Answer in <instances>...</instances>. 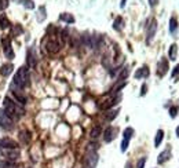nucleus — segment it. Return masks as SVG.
Returning a JSON list of instances; mask_svg holds the SVG:
<instances>
[{
  "instance_id": "obj_18",
  "label": "nucleus",
  "mask_w": 179,
  "mask_h": 168,
  "mask_svg": "<svg viewBox=\"0 0 179 168\" xmlns=\"http://www.w3.org/2000/svg\"><path fill=\"white\" fill-rule=\"evenodd\" d=\"M162 138H164V131L162 129H158L156 134V139H154V146H160V143L162 142Z\"/></svg>"
},
{
  "instance_id": "obj_8",
  "label": "nucleus",
  "mask_w": 179,
  "mask_h": 168,
  "mask_svg": "<svg viewBox=\"0 0 179 168\" xmlns=\"http://www.w3.org/2000/svg\"><path fill=\"white\" fill-rule=\"evenodd\" d=\"M96 162H98V154L95 153V151H90L87 156V159H85V164H87L88 168H95Z\"/></svg>"
},
{
  "instance_id": "obj_19",
  "label": "nucleus",
  "mask_w": 179,
  "mask_h": 168,
  "mask_svg": "<svg viewBox=\"0 0 179 168\" xmlns=\"http://www.w3.org/2000/svg\"><path fill=\"white\" fill-rule=\"evenodd\" d=\"M15 162L10 160H0V168H14Z\"/></svg>"
},
{
  "instance_id": "obj_34",
  "label": "nucleus",
  "mask_w": 179,
  "mask_h": 168,
  "mask_svg": "<svg viewBox=\"0 0 179 168\" xmlns=\"http://www.w3.org/2000/svg\"><path fill=\"white\" fill-rule=\"evenodd\" d=\"M145 162H146V157H142V159L138 161L136 168H143V167H145Z\"/></svg>"
},
{
  "instance_id": "obj_26",
  "label": "nucleus",
  "mask_w": 179,
  "mask_h": 168,
  "mask_svg": "<svg viewBox=\"0 0 179 168\" xmlns=\"http://www.w3.org/2000/svg\"><path fill=\"white\" fill-rule=\"evenodd\" d=\"M160 66H161V70H158V73L165 74V72H167V69H168V62L165 59H162L161 62H160Z\"/></svg>"
},
{
  "instance_id": "obj_21",
  "label": "nucleus",
  "mask_w": 179,
  "mask_h": 168,
  "mask_svg": "<svg viewBox=\"0 0 179 168\" xmlns=\"http://www.w3.org/2000/svg\"><path fill=\"white\" fill-rule=\"evenodd\" d=\"M176 29H178V21H176V19L172 17V18H171V21H170V32L173 35V33L176 32Z\"/></svg>"
},
{
  "instance_id": "obj_27",
  "label": "nucleus",
  "mask_w": 179,
  "mask_h": 168,
  "mask_svg": "<svg viewBox=\"0 0 179 168\" xmlns=\"http://www.w3.org/2000/svg\"><path fill=\"white\" fill-rule=\"evenodd\" d=\"M13 30H14V33H15V35H21V33L24 32V29H22V26L19 24H17L13 28Z\"/></svg>"
},
{
  "instance_id": "obj_11",
  "label": "nucleus",
  "mask_w": 179,
  "mask_h": 168,
  "mask_svg": "<svg viewBox=\"0 0 179 168\" xmlns=\"http://www.w3.org/2000/svg\"><path fill=\"white\" fill-rule=\"evenodd\" d=\"M13 95H14V98L17 99V102H18L19 105H25L28 102L26 95H24L21 91H13Z\"/></svg>"
},
{
  "instance_id": "obj_39",
  "label": "nucleus",
  "mask_w": 179,
  "mask_h": 168,
  "mask_svg": "<svg viewBox=\"0 0 179 168\" xmlns=\"http://www.w3.org/2000/svg\"><path fill=\"white\" fill-rule=\"evenodd\" d=\"M120 6H121V7H124V6H125V0H121V4Z\"/></svg>"
},
{
  "instance_id": "obj_32",
  "label": "nucleus",
  "mask_w": 179,
  "mask_h": 168,
  "mask_svg": "<svg viewBox=\"0 0 179 168\" xmlns=\"http://www.w3.org/2000/svg\"><path fill=\"white\" fill-rule=\"evenodd\" d=\"M8 6V0H0V11L6 10Z\"/></svg>"
},
{
  "instance_id": "obj_31",
  "label": "nucleus",
  "mask_w": 179,
  "mask_h": 168,
  "mask_svg": "<svg viewBox=\"0 0 179 168\" xmlns=\"http://www.w3.org/2000/svg\"><path fill=\"white\" fill-rule=\"evenodd\" d=\"M24 6H25V7H26V8H29V10L35 8V4H33V2H32V0H25Z\"/></svg>"
},
{
  "instance_id": "obj_20",
  "label": "nucleus",
  "mask_w": 179,
  "mask_h": 168,
  "mask_svg": "<svg viewBox=\"0 0 179 168\" xmlns=\"http://www.w3.org/2000/svg\"><path fill=\"white\" fill-rule=\"evenodd\" d=\"M62 21H65V22H68V24H73L74 22V18H73V15L72 14H68V13H65V14H61V17H59Z\"/></svg>"
},
{
  "instance_id": "obj_3",
  "label": "nucleus",
  "mask_w": 179,
  "mask_h": 168,
  "mask_svg": "<svg viewBox=\"0 0 179 168\" xmlns=\"http://www.w3.org/2000/svg\"><path fill=\"white\" fill-rule=\"evenodd\" d=\"M0 127L4 129L13 128V118H11L4 110H0Z\"/></svg>"
},
{
  "instance_id": "obj_14",
  "label": "nucleus",
  "mask_w": 179,
  "mask_h": 168,
  "mask_svg": "<svg viewBox=\"0 0 179 168\" xmlns=\"http://www.w3.org/2000/svg\"><path fill=\"white\" fill-rule=\"evenodd\" d=\"M19 140H21L22 143H28L30 140V132L28 131V129H22V131L19 132Z\"/></svg>"
},
{
  "instance_id": "obj_22",
  "label": "nucleus",
  "mask_w": 179,
  "mask_h": 168,
  "mask_svg": "<svg viewBox=\"0 0 179 168\" xmlns=\"http://www.w3.org/2000/svg\"><path fill=\"white\" fill-rule=\"evenodd\" d=\"M99 135H101V127H94L92 129H91V134H90V136L92 138V139H95V138H98Z\"/></svg>"
},
{
  "instance_id": "obj_28",
  "label": "nucleus",
  "mask_w": 179,
  "mask_h": 168,
  "mask_svg": "<svg viewBox=\"0 0 179 168\" xmlns=\"http://www.w3.org/2000/svg\"><path fill=\"white\" fill-rule=\"evenodd\" d=\"M37 19L40 22L46 19V8H44V7H40V17H37Z\"/></svg>"
},
{
  "instance_id": "obj_25",
  "label": "nucleus",
  "mask_w": 179,
  "mask_h": 168,
  "mask_svg": "<svg viewBox=\"0 0 179 168\" xmlns=\"http://www.w3.org/2000/svg\"><path fill=\"white\" fill-rule=\"evenodd\" d=\"M132 134H134V129H132L131 127H128V128H125V129H124V132H123V135H124V139H128V140H129V138L132 136Z\"/></svg>"
},
{
  "instance_id": "obj_1",
  "label": "nucleus",
  "mask_w": 179,
  "mask_h": 168,
  "mask_svg": "<svg viewBox=\"0 0 179 168\" xmlns=\"http://www.w3.org/2000/svg\"><path fill=\"white\" fill-rule=\"evenodd\" d=\"M3 106H4V112L7 113L10 117H21V116L25 114V110L22 106H19V105H17L15 102L13 101L11 98H8V96H6L4 101H3Z\"/></svg>"
},
{
  "instance_id": "obj_2",
  "label": "nucleus",
  "mask_w": 179,
  "mask_h": 168,
  "mask_svg": "<svg viewBox=\"0 0 179 168\" xmlns=\"http://www.w3.org/2000/svg\"><path fill=\"white\" fill-rule=\"evenodd\" d=\"M14 85H17L18 88H25L29 84V69L22 66L17 70L15 76H14Z\"/></svg>"
},
{
  "instance_id": "obj_5",
  "label": "nucleus",
  "mask_w": 179,
  "mask_h": 168,
  "mask_svg": "<svg viewBox=\"0 0 179 168\" xmlns=\"http://www.w3.org/2000/svg\"><path fill=\"white\" fill-rule=\"evenodd\" d=\"M2 153L6 156V159L11 160V161H15V160H18V157L21 156V153H19L17 149H2Z\"/></svg>"
},
{
  "instance_id": "obj_37",
  "label": "nucleus",
  "mask_w": 179,
  "mask_h": 168,
  "mask_svg": "<svg viewBox=\"0 0 179 168\" xmlns=\"http://www.w3.org/2000/svg\"><path fill=\"white\" fill-rule=\"evenodd\" d=\"M146 90H147V87H146V84L142 85V91H140V95H145L146 94Z\"/></svg>"
},
{
  "instance_id": "obj_24",
  "label": "nucleus",
  "mask_w": 179,
  "mask_h": 168,
  "mask_svg": "<svg viewBox=\"0 0 179 168\" xmlns=\"http://www.w3.org/2000/svg\"><path fill=\"white\" fill-rule=\"evenodd\" d=\"M113 28H114L116 30H120L121 28H123V18L121 17H117L114 21V24H113Z\"/></svg>"
},
{
  "instance_id": "obj_33",
  "label": "nucleus",
  "mask_w": 179,
  "mask_h": 168,
  "mask_svg": "<svg viewBox=\"0 0 179 168\" xmlns=\"http://www.w3.org/2000/svg\"><path fill=\"white\" fill-rule=\"evenodd\" d=\"M128 139H123V142H121V151H125L127 147H128Z\"/></svg>"
},
{
  "instance_id": "obj_40",
  "label": "nucleus",
  "mask_w": 179,
  "mask_h": 168,
  "mask_svg": "<svg viewBox=\"0 0 179 168\" xmlns=\"http://www.w3.org/2000/svg\"><path fill=\"white\" fill-rule=\"evenodd\" d=\"M176 136H179V127L176 128Z\"/></svg>"
},
{
  "instance_id": "obj_17",
  "label": "nucleus",
  "mask_w": 179,
  "mask_h": 168,
  "mask_svg": "<svg viewBox=\"0 0 179 168\" xmlns=\"http://www.w3.org/2000/svg\"><path fill=\"white\" fill-rule=\"evenodd\" d=\"M10 21H8V18L6 15H2L0 17V28H2L3 30L4 29H8V28H10Z\"/></svg>"
},
{
  "instance_id": "obj_9",
  "label": "nucleus",
  "mask_w": 179,
  "mask_h": 168,
  "mask_svg": "<svg viewBox=\"0 0 179 168\" xmlns=\"http://www.w3.org/2000/svg\"><path fill=\"white\" fill-rule=\"evenodd\" d=\"M156 30H157V21H156V19H151L150 25H149V29H147V39H146V41H147V43H150L151 39L154 37Z\"/></svg>"
},
{
  "instance_id": "obj_13",
  "label": "nucleus",
  "mask_w": 179,
  "mask_h": 168,
  "mask_svg": "<svg viewBox=\"0 0 179 168\" xmlns=\"http://www.w3.org/2000/svg\"><path fill=\"white\" fill-rule=\"evenodd\" d=\"M170 156H171V150L170 149H165L162 153H160L158 159H157V162H158V164H162V162H165L168 159H170Z\"/></svg>"
},
{
  "instance_id": "obj_15",
  "label": "nucleus",
  "mask_w": 179,
  "mask_h": 168,
  "mask_svg": "<svg viewBox=\"0 0 179 168\" xmlns=\"http://www.w3.org/2000/svg\"><path fill=\"white\" fill-rule=\"evenodd\" d=\"M26 61H28V63H29V66H35L36 65V58H35V51H33V48H30L29 51H28Z\"/></svg>"
},
{
  "instance_id": "obj_16",
  "label": "nucleus",
  "mask_w": 179,
  "mask_h": 168,
  "mask_svg": "<svg viewBox=\"0 0 179 168\" xmlns=\"http://www.w3.org/2000/svg\"><path fill=\"white\" fill-rule=\"evenodd\" d=\"M146 76H149V69L146 68V66L138 69L136 73H135V77H136V79H140V77H146Z\"/></svg>"
},
{
  "instance_id": "obj_38",
  "label": "nucleus",
  "mask_w": 179,
  "mask_h": 168,
  "mask_svg": "<svg viewBox=\"0 0 179 168\" xmlns=\"http://www.w3.org/2000/svg\"><path fill=\"white\" fill-rule=\"evenodd\" d=\"M157 3H158V0H149V4H150L151 7H154V6H156Z\"/></svg>"
},
{
  "instance_id": "obj_7",
  "label": "nucleus",
  "mask_w": 179,
  "mask_h": 168,
  "mask_svg": "<svg viewBox=\"0 0 179 168\" xmlns=\"http://www.w3.org/2000/svg\"><path fill=\"white\" fill-rule=\"evenodd\" d=\"M17 142L11 138H2L0 139V147L2 149H17Z\"/></svg>"
},
{
  "instance_id": "obj_12",
  "label": "nucleus",
  "mask_w": 179,
  "mask_h": 168,
  "mask_svg": "<svg viewBox=\"0 0 179 168\" xmlns=\"http://www.w3.org/2000/svg\"><path fill=\"white\" fill-rule=\"evenodd\" d=\"M13 69H14L13 63H4V65L0 68V74H2V76H8V74L13 72Z\"/></svg>"
},
{
  "instance_id": "obj_23",
  "label": "nucleus",
  "mask_w": 179,
  "mask_h": 168,
  "mask_svg": "<svg viewBox=\"0 0 179 168\" xmlns=\"http://www.w3.org/2000/svg\"><path fill=\"white\" fill-rule=\"evenodd\" d=\"M176 52H178V47H176V44H172L170 47V59H175Z\"/></svg>"
},
{
  "instance_id": "obj_30",
  "label": "nucleus",
  "mask_w": 179,
  "mask_h": 168,
  "mask_svg": "<svg viewBox=\"0 0 179 168\" xmlns=\"http://www.w3.org/2000/svg\"><path fill=\"white\" fill-rule=\"evenodd\" d=\"M117 114H118V110H113V112H110V114H107V116H106V118H107L109 121H112L113 118H114Z\"/></svg>"
},
{
  "instance_id": "obj_35",
  "label": "nucleus",
  "mask_w": 179,
  "mask_h": 168,
  "mask_svg": "<svg viewBox=\"0 0 179 168\" xmlns=\"http://www.w3.org/2000/svg\"><path fill=\"white\" fill-rule=\"evenodd\" d=\"M176 114H178V109H176V107H171L170 109V116L171 117H176Z\"/></svg>"
},
{
  "instance_id": "obj_4",
  "label": "nucleus",
  "mask_w": 179,
  "mask_h": 168,
  "mask_svg": "<svg viewBox=\"0 0 179 168\" xmlns=\"http://www.w3.org/2000/svg\"><path fill=\"white\" fill-rule=\"evenodd\" d=\"M44 47H46L47 52H50V54H55V52L59 51L61 44L58 43L57 40H54V39H48V40L46 41V44H44Z\"/></svg>"
},
{
  "instance_id": "obj_36",
  "label": "nucleus",
  "mask_w": 179,
  "mask_h": 168,
  "mask_svg": "<svg viewBox=\"0 0 179 168\" xmlns=\"http://www.w3.org/2000/svg\"><path fill=\"white\" fill-rule=\"evenodd\" d=\"M176 74H179V63H178V65L175 66V69H173V70H172V76L175 77Z\"/></svg>"
},
{
  "instance_id": "obj_6",
  "label": "nucleus",
  "mask_w": 179,
  "mask_h": 168,
  "mask_svg": "<svg viewBox=\"0 0 179 168\" xmlns=\"http://www.w3.org/2000/svg\"><path fill=\"white\" fill-rule=\"evenodd\" d=\"M3 48H4L6 58H8V59H13V58H14V51H13V47H11V40L8 37L3 40Z\"/></svg>"
},
{
  "instance_id": "obj_10",
  "label": "nucleus",
  "mask_w": 179,
  "mask_h": 168,
  "mask_svg": "<svg viewBox=\"0 0 179 168\" xmlns=\"http://www.w3.org/2000/svg\"><path fill=\"white\" fill-rule=\"evenodd\" d=\"M114 138H116V128H113V127H107V128L105 129V134H103L105 142H112Z\"/></svg>"
},
{
  "instance_id": "obj_29",
  "label": "nucleus",
  "mask_w": 179,
  "mask_h": 168,
  "mask_svg": "<svg viewBox=\"0 0 179 168\" xmlns=\"http://www.w3.org/2000/svg\"><path fill=\"white\" fill-rule=\"evenodd\" d=\"M128 73H129V72H128V69H123V72H121V73H120V76H118V80H121V81H123V80L124 79H125V77L127 76H128Z\"/></svg>"
}]
</instances>
